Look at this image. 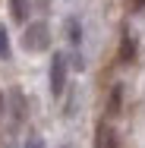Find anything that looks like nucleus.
Here are the masks:
<instances>
[{
	"label": "nucleus",
	"instance_id": "f8f14e48",
	"mask_svg": "<svg viewBox=\"0 0 145 148\" xmlns=\"http://www.w3.org/2000/svg\"><path fill=\"white\" fill-rule=\"evenodd\" d=\"M0 114H3V98H0Z\"/></svg>",
	"mask_w": 145,
	"mask_h": 148
},
{
	"label": "nucleus",
	"instance_id": "9b49d317",
	"mask_svg": "<svg viewBox=\"0 0 145 148\" xmlns=\"http://www.w3.org/2000/svg\"><path fill=\"white\" fill-rule=\"evenodd\" d=\"M136 10H139V13H145V0H136Z\"/></svg>",
	"mask_w": 145,
	"mask_h": 148
},
{
	"label": "nucleus",
	"instance_id": "7ed1b4c3",
	"mask_svg": "<svg viewBox=\"0 0 145 148\" xmlns=\"http://www.w3.org/2000/svg\"><path fill=\"white\" fill-rule=\"evenodd\" d=\"M95 148H120L117 142V132L111 126H98V136H95Z\"/></svg>",
	"mask_w": 145,
	"mask_h": 148
},
{
	"label": "nucleus",
	"instance_id": "423d86ee",
	"mask_svg": "<svg viewBox=\"0 0 145 148\" xmlns=\"http://www.w3.org/2000/svg\"><path fill=\"white\" fill-rule=\"evenodd\" d=\"M10 101H13V120L19 123V120L25 117V98H22V91L13 88V91H10Z\"/></svg>",
	"mask_w": 145,
	"mask_h": 148
},
{
	"label": "nucleus",
	"instance_id": "6e6552de",
	"mask_svg": "<svg viewBox=\"0 0 145 148\" xmlns=\"http://www.w3.org/2000/svg\"><path fill=\"white\" fill-rule=\"evenodd\" d=\"M13 57V44H10V32L6 25H0V60H10Z\"/></svg>",
	"mask_w": 145,
	"mask_h": 148
},
{
	"label": "nucleus",
	"instance_id": "f03ea898",
	"mask_svg": "<svg viewBox=\"0 0 145 148\" xmlns=\"http://www.w3.org/2000/svg\"><path fill=\"white\" fill-rule=\"evenodd\" d=\"M22 47L25 51H51V29L47 22H29L22 32Z\"/></svg>",
	"mask_w": 145,
	"mask_h": 148
},
{
	"label": "nucleus",
	"instance_id": "1a4fd4ad",
	"mask_svg": "<svg viewBox=\"0 0 145 148\" xmlns=\"http://www.w3.org/2000/svg\"><path fill=\"white\" fill-rule=\"evenodd\" d=\"M120 95H123V88L117 85V88L111 91V114H117V110H120Z\"/></svg>",
	"mask_w": 145,
	"mask_h": 148
},
{
	"label": "nucleus",
	"instance_id": "ddd939ff",
	"mask_svg": "<svg viewBox=\"0 0 145 148\" xmlns=\"http://www.w3.org/2000/svg\"><path fill=\"white\" fill-rule=\"evenodd\" d=\"M63 148H66V145H63Z\"/></svg>",
	"mask_w": 145,
	"mask_h": 148
},
{
	"label": "nucleus",
	"instance_id": "f257e3e1",
	"mask_svg": "<svg viewBox=\"0 0 145 148\" xmlns=\"http://www.w3.org/2000/svg\"><path fill=\"white\" fill-rule=\"evenodd\" d=\"M66 54L63 51H54L51 54V69H47V88L54 98H60L63 91H66Z\"/></svg>",
	"mask_w": 145,
	"mask_h": 148
},
{
	"label": "nucleus",
	"instance_id": "9d476101",
	"mask_svg": "<svg viewBox=\"0 0 145 148\" xmlns=\"http://www.w3.org/2000/svg\"><path fill=\"white\" fill-rule=\"evenodd\" d=\"M25 148H44L41 136H29V139H25Z\"/></svg>",
	"mask_w": 145,
	"mask_h": 148
},
{
	"label": "nucleus",
	"instance_id": "39448f33",
	"mask_svg": "<svg viewBox=\"0 0 145 148\" xmlns=\"http://www.w3.org/2000/svg\"><path fill=\"white\" fill-rule=\"evenodd\" d=\"M29 10H32V0H10V13H13V19H16L19 25H25Z\"/></svg>",
	"mask_w": 145,
	"mask_h": 148
},
{
	"label": "nucleus",
	"instance_id": "20e7f679",
	"mask_svg": "<svg viewBox=\"0 0 145 148\" xmlns=\"http://www.w3.org/2000/svg\"><path fill=\"white\" fill-rule=\"evenodd\" d=\"M66 38H69V44H73L76 51H82V22H79L76 16L66 19Z\"/></svg>",
	"mask_w": 145,
	"mask_h": 148
},
{
	"label": "nucleus",
	"instance_id": "0eeeda50",
	"mask_svg": "<svg viewBox=\"0 0 145 148\" xmlns=\"http://www.w3.org/2000/svg\"><path fill=\"white\" fill-rule=\"evenodd\" d=\"M120 60H123V63H133V60H136V41H133V35H123V44H120Z\"/></svg>",
	"mask_w": 145,
	"mask_h": 148
}]
</instances>
